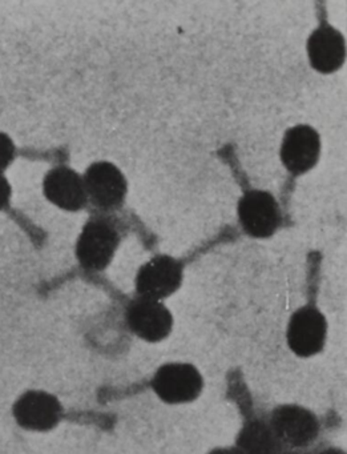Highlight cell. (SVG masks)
I'll return each instance as SVG.
<instances>
[{"label":"cell","mask_w":347,"mask_h":454,"mask_svg":"<svg viewBox=\"0 0 347 454\" xmlns=\"http://www.w3.org/2000/svg\"><path fill=\"white\" fill-rule=\"evenodd\" d=\"M317 454H346L343 450L338 448H328L323 449V450L318 451Z\"/></svg>","instance_id":"17"},{"label":"cell","mask_w":347,"mask_h":454,"mask_svg":"<svg viewBox=\"0 0 347 454\" xmlns=\"http://www.w3.org/2000/svg\"><path fill=\"white\" fill-rule=\"evenodd\" d=\"M269 424L283 448H307L320 434L317 416L309 409L293 403L277 406Z\"/></svg>","instance_id":"2"},{"label":"cell","mask_w":347,"mask_h":454,"mask_svg":"<svg viewBox=\"0 0 347 454\" xmlns=\"http://www.w3.org/2000/svg\"><path fill=\"white\" fill-rule=\"evenodd\" d=\"M209 454H238L235 450V446L233 448H216Z\"/></svg>","instance_id":"16"},{"label":"cell","mask_w":347,"mask_h":454,"mask_svg":"<svg viewBox=\"0 0 347 454\" xmlns=\"http://www.w3.org/2000/svg\"><path fill=\"white\" fill-rule=\"evenodd\" d=\"M126 323L139 339L158 342L171 334L174 316L163 302L139 296L127 307Z\"/></svg>","instance_id":"8"},{"label":"cell","mask_w":347,"mask_h":454,"mask_svg":"<svg viewBox=\"0 0 347 454\" xmlns=\"http://www.w3.org/2000/svg\"><path fill=\"white\" fill-rule=\"evenodd\" d=\"M281 454H299V453H297V451H293V450H283L282 453Z\"/></svg>","instance_id":"18"},{"label":"cell","mask_w":347,"mask_h":454,"mask_svg":"<svg viewBox=\"0 0 347 454\" xmlns=\"http://www.w3.org/2000/svg\"><path fill=\"white\" fill-rule=\"evenodd\" d=\"M328 323L325 316L312 305H305L291 315L286 340L294 355L312 357L325 347Z\"/></svg>","instance_id":"6"},{"label":"cell","mask_w":347,"mask_h":454,"mask_svg":"<svg viewBox=\"0 0 347 454\" xmlns=\"http://www.w3.org/2000/svg\"><path fill=\"white\" fill-rule=\"evenodd\" d=\"M238 219L246 235L266 239L274 235L282 223V214L274 196L266 191L246 192L238 201Z\"/></svg>","instance_id":"4"},{"label":"cell","mask_w":347,"mask_h":454,"mask_svg":"<svg viewBox=\"0 0 347 454\" xmlns=\"http://www.w3.org/2000/svg\"><path fill=\"white\" fill-rule=\"evenodd\" d=\"M152 387L164 403H185L201 395L204 380L192 364L171 363L158 369Z\"/></svg>","instance_id":"3"},{"label":"cell","mask_w":347,"mask_h":454,"mask_svg":"<svg viewBox=\"0 0 347 454\" xmlns=\"http://www.w3.org/2000/svg\"><path fill=\"white\" fill-rule=\"evenodd\" d=\"M83 179L89 200L100 211H116L123 207L128 185L118 167L97 161L87 168Z\"/></svg>","instance_id":"5"},{"label":"cell","mask_w":347,"mask_h":454,"mask_svg":"<svg viewBox=\"0 0 347 454\" xmlns=\"http://www.w3.org/2000/svg\"><path fill=\"white\" fill-rule=\"evenodd\" d=\"M119 244L120 232L115 220L97 215L84 225L76 243V257L84 270L99 272L112 262Z\"/></svg>","instance_id":"1"},{"label":"cell","mask_w":347,"mask_h":454,"mask_svg":"<svg viewBox=\"0 0 347 454\" xmlns=\"http://www.w3.org/2000/svg\"><path fill=\"white\" fill-rule=\"evenodd\" d=\"M12 416L23 429L50 432L62 421L63 406L51 393L27 390L15 401Z\"/></svg>","instance_id":"7"},{"label":"cell","mask_w":347,"mask_h":454,"mask_svg":"<svg viewBox=\"0 0 347 454\" xmlns=\"http://www.w3.org/2000/svg\"><path fill=\"white\" fill-rule=\"evenodd\" d=\"M10 198H12V187L4 174L0 172V211L9 206Z\"/></svg>","instance_id":"15"},{"label":"cell","mask_w":347,"mask_h":454,"mask_svg":"<svg viewBox=\"0 0 347 454\" xmlns=\"http://www.w3.org/2000/svg\"><path fill=\"white\" fill-rule=\"evenodd\" d=\"M44 196L65 211L76 212L89 203L84 179L66 166L55 167L44 177Z\"/></svg>","instance_id":"11"},{"label":"cell","mask_w":347,"mask_h":454,"mask_svg":"<svg viewBox=\"0 0 347 454\" xmlns=\"http://www.w3.org/2000/svg\"><path fill=\"white\" fill-rule=\"evenodd\" d=\"M15 158V145L9 135L0 132V172L4 171Z\"/></svg>","instance_id":"14"},{"label":"cell","mask_w":347,"mask_h":454,"mask_svg":"<svg viewBox=\"0 0 347 454\" xmlns=\"http://www.w3.org/2000/svg\"><path fill=\"white\" fill-rule=\"evenodd\" d=\"M235 449L238 454H281L285 450L269 421L261 419H251L243 425Z\"/></svg>","instance_id":"13"},{"label":"cell","mask_w":347,"mask_h":454,"mask_svg":"<svg viewBox=\"0 0 347 454\" xmlns=\"http://www.w3.org/2000/svg\"><path fill=\"white\" fill-rule=\"evenodd\" d=\"M181 283V262L166 254H158L140 267L136 292L140 297L160 301L174 294Z\"/></svg>","instance_id":"9"},{"label":"cell","mask_w":347,"mask_h":454,"mask_svg":"<svg viewBox=\"0 0 347 454\" xmlns=\"http://www.w3.org/2000/svg\"><path fill=\"white\" fill-rule=\"evenodd\" d=\"M320 137L306 124L289 129L281 145V160L294 176L306 174L320 160Z\"/></svg>","instance_id":"10"},{"label":"cell","mask_w":347,"mask_h":454,"mask_svg":"<svg viewBox=\"0 0 347 454\" xmlns=\"http://www.w3.org/2000/svg\"><path fill=\"white\" fill-rule=\"evenodd\" d=\"M309 62L320 74H333L343 66L346 59V43L343 35L323 22L312 31L307 41Z\"/></svg>","instance_id":"12"}]
</instances>
